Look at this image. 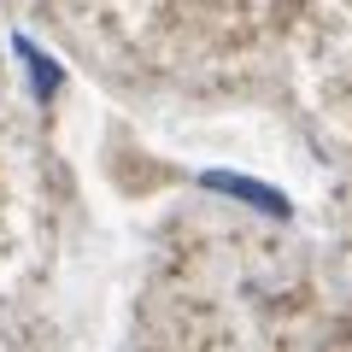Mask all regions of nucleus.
I'll return each mask as SVG.
<instances>
[{
    "instance_id": "nucleus-1",
    "label": "nucleus",
    "mask_w": 352,
    "mask_h": 352,
    "mask_svg": "<svg viewBox=\"0 0 352 352\" xmlns=\"http://www.w3.org/2000/svg\"><path fill=\"white\" fill-rule=\"evenodd\" d=\"M200 182H206V188H217V194H241V200H247V206H258V212L288 217V200H282L276 188H264V182H247V176H229V170H206Z\"/></svg>"
},
{
    "instance_id": "nucleus-2",
    "label": "nucleus",
    "mask_w": 352,
    "mask_h": 352,
    "mask_svg": "<svg viewBox=\"0 0 352 352\" xmlns=\"http://www.w3.org/2000/svg\"><path fill=\"white\" fill-rule=\"evenodd\" d=\"M18 53H24V65H30V82H36L41 94H53V88H59V65H53L41 47H30V41H18Z\"/></svg>"
}]
</instances>
